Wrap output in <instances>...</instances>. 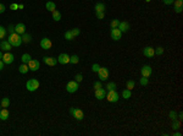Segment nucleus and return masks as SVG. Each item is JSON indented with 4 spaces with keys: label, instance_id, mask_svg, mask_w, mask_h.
<instances>
[{
    "label": "nucleus",
    "instance_id": "obj_1",
    "mask_svg": "<svg viewBox=\"0 0 183 136\" xmlns=\"http://www.w3.org/2000/svg\"><path fill=\"white\" fill-rule=\"evenodd\" d=\"M7 42L12 46V47H20L21 44H22V38H21V36H20L19 33H11L9 36V39H7Z\"/></svg>",
    "mask_w": 183,
    "mask_h": 136
},
{
    "label": "nucleus",
    "instance_id": "obj_2",
    "mask_svg": "<svg viewBox=\"0 0 183 136\" xmlns=\"http://www.w3.org/2000/svg\"><path fill=\"white\" fill-rule=\"evenodd\" d=\"M26 87H27V89H28L29 92H34V91L39 87V81H38L37 79H31V80L27 81Z\"/></svg>",
    "mask_w": 183,
    "mask_h": 136
},
{
    "label": "nucleus",
    "instance_id": "obj_3",
    "mask_svg": "<svg viewBox=\"0 0 183 136\" xmlns=\"http://www.w3.org/2000/svg\"><path fill=\"white\" fill-rule=\"evenodd\" d=\"M108 101L111 102V103H115L118 101V93L116 92V89H112V91H109L108 92Z\"/></svg>",
    "mask_w": 183,
    "mask_h": 136
},
{
    "label": "nucleus",
    "instance_id": "obj_4",
    "mask_svg": "<svg viewBox=\"0 0 183 136\" xmlns=\"http://www.w3.org/2000/svg\"><path fill=\"white\" fill-rule=\"evenodd\" d=\"M66 89H67V92H70V93L76 92V91L78 89V82H77V81H70L68 84L66 85Z\"/></svg>",
    "mask_w": 183,
    "mask_h": 136
},
{
    "label": "nucleus",
    "instance_id": "obj_5",
    "mask_svg": "<svg viewBox=\"0 0 183 136\" xmlns=\"http://www.w3.org/2000/svg\"><path fill=\"white\" fill-rule=\"evenodd\" d=\"M98 75H99V79H100V81L108 80L109 70L106 69V67H100V69H99V71H98Z\"/></svg>",
    "mask_w": 183,
    "mask_h": 136
},
{
    "label": "nucleus",
    "instance_id": "obj_6",
    "mask_svg": "<svg viewBox=\"0 0 183 136\" xmlns=\"http://www.w3.org/2000/svg\"><path fill=\"white\" fill-rule=\"evenodd\" d=\"M70 113L76 118V119H77V120H82V119H83V117H84V114H83V112H82L81 109L71 108L70 109Z\"/></svg>",
    "mask_w": 183,
    "mask_h": 136
},
{
    "label": "nucleus",
    "instance_id": "obj_7",
    "mask_svg": "<svg viewBox=\"0 0 183 136\" xmlns=\"http://www.w3.org/2000/svg\"><path fill=\"white\" fill-rule=\"evenodd\" d=\"M28 67L31 71H37L38 69H39V66H40V64H39V61L36 60V59H31V60L28 61Z\"/></svg>",
    "mask_w": 183,
    "mask_h": 136
},
{
    "label": "nucleus",
    "instance_id": "obj_8",
    "mask_svg": "<svg viewBox=\"0 0 183 136\" xmlns=\"http://www.w3.org/2000/svg\"><path fill=\"white\" fill-rule=\"evenodd\" d=\"M43 61L49 66H55L57 64V59L53 58V56H44V58H43Z\"/></svg>",
    "mask_w": 183,
    "mask_h": 136
},
{
    "label": "nucleus",
    "instance_id": "obj_9",
    "mask_svg": "<svg viewBox=\"0 0 183 136\" xmlns=\"http://www.w3.org/2000/svg\"><path fill=\"white\" fill-rule=\"evenodd\" d=\"M3 61H4V64H12L14 63V55L11 54V53H9V52H6L3 55Z\"/></svg>",
    "mask_w": 183,
    "mask_h": 136
},
{
    "label": "nucleus",
    "instance_id": "obj_10",
    "mask_svg": "<svg viewBox=\"0 0 183 136\" xmlns=\"http://www.w3.org/2000/svg\"><path fill=\"white\" fill-rule=\"evenodd\" d=\"M121 36H122V32L118 29L117 27L111 29V38H112L114 41H118V39H121Z\"/></svg>",
    "mask_w": 183,
    "mask_h": 136
},
{
    "label": "nucleus",
    "instance_id": "obj_11",
    "mask_svg": "<svg viewBox=\"0 0 183 136\" xmlns=\"http://www.w3.org/2000/svg\"><path fill=\"white\" fill-rule=\"evenodd\" d=\"M51 46H53V43L49 38H43L42 41H40V47H42L43 49H50Z\"/></svg>",
    "mask_w": 183,
    "mask_h": 136
},
{
    "label": "nucleus",
    "instance_id": "obj_12",
    "mask_svg": "<svg viewBox=\"0 0 183 136\" xmlns=\"http://www.w3.org/2000/svg\"><path fill=\"white\" fill-rule=\"evenodd\" d=\"M95 98L98 99H104L106 98V91L104 88H98L95 89Z\"/></svg>",
    "mask_w": 183,
    "mask_h": 136
},
{
    "label": "nucleus",
    "instance_id": "obj_13",
    "mask_svg": "<svg viewBox=\"0 0 183 136\" xmlns=\"http://www.w3.org/2000/svg\"><path fill=\"white\" fill-rule=\"evenodd\" d=\"M151 67L149 65H144L143 67H142V70H141V72H142V76H144V77H149V76L151 75Z\"/></svg>",
    "mask_w": 183,
    "mask_h": 136
},
{
    "label": "nucleus",
    "instance_id": "obj_14",
    "mask_svg": "<svg viewBox=\"0 0 183 136\" xmlns=\"http://www.w3.org/2000/svg\"><path fill=\"white\" fill-rule=\"evenodd\" d=\"M143 54L148 58H153L155 55V49L153 47H145L144 50H143Z\"/></svg>",
    "mask_w": 183,
    "mask_h": 136
},
{
    "label": "nucleus",
    "instance_id": "obj_15",
    "mask_svg": "<svg viewBox=\"0 0 183 136\" xmlns=\"http://www.w3.org/2000/svg\"><path fill=\"white\" fill-rule=\"evenodd\" d=\"M15 32L19 33V34H23V33H26V26H24V24L20 22V24L16 25V26H15Z\"/></svg>",
    "mask_w": 183,
    "mask_h": 136
},
{
    "label": "nucleus",
    "instance_id": "obj_16",
    "mask_svg": "<svg viewBox=\"0 0 183 136\" xmlns=\"http://www.w3.org/2000/svg\"><path fill=\"white\" fill-rule=\"evenodd\" d=\"M57 61H59L60 64H67V63H70V56L67 55V54H65V53H62V54L59 55Z\"/></svg>",
    "mask_w": 183,
    "mask_h": 136
},
{
    "label": "nucleus",
    "instance_id": "obj_17",
    "mask_svg": "<svg viewBox=\"0 0 183 136\" xmlns=\"http://www.w3.org/2000/svg\"><path fill=\"white\" fill-rule=\"evenodd\" d=\"M173 4H175V11H176L177 14L182 12V10H183V0H176V1H173Z\"/></svg>",
    "mask_w": 183,
    "mask_h": 136
},
{
    "label": "nucleus",
    "instance_id": "obj_18",
    "mask_svg": "<svg viewBox=\"0 0 183 136\" xmlns=\"http://www.w3.org/2000/svg\"><path fill=\"white\" fill-rule=\"evenodd\" d=\"M118 29L121 31V32H127L128 29H129V24L128 22H126V21H120V25H118Z\"/></svg>",
    "mask_w": 183,
    "mask_h": 136
},
{
    "label": "nucleus",
    "instance_id": "obj_19",
    "mask_svg": "<svg viewBox=\"0 0 183 136\" xmlns=\"http://www.w3.org/2000/svg\"><path fill=\"white\" fill-rule=\"evenodd\" d=\"M11 47H12V46H11L7 41H1V42H0V48H1L3 50H5V52H10Z\"/></svg>",
    "mask_w": 183,
    "mask_h": 136
},
{
    "label": "nucleus",
    "instance_id": "obj_20",
    "mask_svg": "<svg viewBox=\"0 0 183 136\" xmlns=\"http://www.w3.org/2000/svg\"><path fill=\"white\" fill-rule=\"evenodd\" d=\"M9 115H10V113L6 108L0 109V120H6L9 118Z\"/></svg>",
    "mask_w": 183,
    "mask_h": 136
},
{
    "label": "nucleus",
    "instance_id": "obj_21",
    "mask_svg": "<svg viewBox=\"0 0 183 136\" xmlns=\"http://www.w3.org/2000/svg\"><path fill=\"white\" fill-rule=\"evenodd\" d=\"M19 70H20V72H21V74H27V72L29 71V67H28V65H27V64H22V65H20Z\"/></svg>",
    "mask_w": 183,
    "mask_h": 136
},
{
    "label": "nucleus",
    "instance_id": "obj_22",
    "mask_svg": "<svg viewBox=\"0 0 183 136\" xmlns=\"http://www.w3.org/2000/svg\"><path fill=\"white\" fill-rule=\"evenodd\" d=\"M21 38H22V42H23V43H29L31 41H32V36H31V34H28V33H23Z\"/></svg>",
    "mask_w": 183,
    "mask_h": 136
},
{
    "label": "nucleus",
    "instance_id": "obj_23",
    "mask_svg": "<svg viewBox=\"0 0 183 136\" xmlns=\"http://www.w3.org/2000/svg\"><path fill=\"white\" fill-rule=\"evenodd\" d=\"M45 7H47V10H49V11H54V10H55V7H56V6H55V3H53V1H48L47 4H45Z\"/></svg>",
    "mask_w": 183,
    "mask_h": 136
},
{
    "label": "nucleus",
    "instance_id": "obj_24",
    "mask_svg": "<svg viewBox=\"0 0 183 136\" xmlns=\"http://www.w3.org/2000/svg\"><path fill=\"white\" fill-rule=\"evenodd\" d=\"M0 105H1V108H7L10 105V99L9 98H3L1 99V102H0Z\"/></svg>",
    "mask_w": 183,
    "mask_h": 136
},
{
    "label": "nucleus",
    "instance_id": "obj_25",
    "mask_svg": "<svg viewBox=\"0 0 183 136\" xmlns=\"http://www.w3.org/2000/svg\"><path fill=\"white\" fill-rule=\"evenodd\" d=\"M53 20H54V21H60L61 20V14L57 10H54V11H53Z\"/></svg>",
    "mask_w": 183,
    "mask_h": 136
},
{
    "label": "nucleus",
    "instance_id": "obj_26",
    "mask_svg": "<svg viewBox=\"0 0 183 136\" xmlns=\"http://www.w3.org/2000/svg\"><path fill=\"white\" fill-rule=\"evenodd\" d=\"M131 96H132V93H131V89H125L123 92H122V97L125 99H128V98H131Z\"/></svg>",
    "mask_w": 183,
    "mask_h": 136
},
{
    "label": "nucleus",
    "instance_id": "obj_27",
    "mask_svg": "<svg viewBox=\"0 0 183 136\" xmlns=\"http://www.w3.org/2000/svg\"><path fill=\"white\" fill-rule=\"evenodd\" d=\"M104 10H105V4H103V3L95 4V11H104Z\"/></svg>",
    "mask_w": 183,
    "mask_h": 136
},
{
    "label": "nucleus",
    "instance_id": "obj_28",
    "mask_svg": "<svg viewBox=\"0 0 183 136\" xmlns=\"http://www.w3.org/2000/svg\"><path fill=\"white\" fill-rule=\"evenodd\" d=\"M31 59H32V58H31V55H29V54H23V55H22V58H21V60H22V63H23V64H28V61L31 60Z\"/></svg>",
    "mask_w": 183,
    "mask_h": 136
},
{
    "label": "nucleus",
    "instance_id": "obj_29",
    "mask_svg": "<svg viewBox=\"0 0 183 136\" xmlns=\"http://www.w3.org/2000/svg\"><path fill=\"white\" fill-rule=\"evenodd\" d=\"M78 61H80V58H78L77 55L70 56V63L71 64H78Z\"/></svg>",
    "mask_w": 183,
    "mask_h": 136
},
{
    "label": "nucleus",
    "instance_id": "obj_30",
    "mask_svg": "<svg viewBox=\"0 0 183 136\" xmlns=\"http://www.w3.org/2000/svg\"><path fill=\"white\" fill-rule=\"evenodd\" d=\"M134 85L136 84H134V81L133 80H128L127 81V89H131L132 91V89L134 88Z\"/></svg>",
    "mask_w": 183,
    "mask_h": 136
},
{
    "label": "nucleus",
    "instance_id": "obj_31",
    "mask_svg": "<svg viewBox=\"0 0 183 136\" xmlns=\"http://www.w3.org/2000/svg\"><path fill=\"white\" fill-rule=\"evenodd\" d=\"M106 88H108V91L116 89V84H115V82H109V84L106 85Z\"/></svg>",
    "mask_w": 183,
    "mask_h": 136
},
{
    "label": "nucleus",
    "instance_id": "obj_32",
    "mask_svg": "<svg viewBox=\"0 0 183 136\" xmlns=\"http://www.w3.org/2000/svg\"><path fill=\"white\" fill-rule=\"evenodd\" d=\"M118 25H120V20L115 19V20H112V21H111L110 26H111V28H116V27H118Z\"/></svg>",
    "mask_w": 183,
    "mask_h": 136
},
{
    "label": "nucleus",
    "instance_id": "obj_33",
    "mask_svg": "<svg viewBox=\"0 0 183 136\" xmlns=\"http://www.w3.org/2000/svg\"><path fill=\"white\" fill-rule=\"evenodd\" d=\"M71 33H72L73 37H77V36L81 33V29L80 28H73V29H71Z\"/></svg>",
    "mask_w": 183,
    "mask_h": 136
},
{
    "label": "nucleus",
    "instance_id": "obj_34",
    "mask_svg": "<svg viewBox=\"0 0 183 136\" xmlns=\"http://www.w3.org/2000/svg\"><path fill=\"white\" fill-rule=\"evenodd\" d=\"M65 38L67 39V41H72L73 39V36H72V33H71V31H67V32L65 33Z\"/></svg>",
    "mask_w": 183,
    "mask_h": 136
},
{
    "label": "nucleus",
    "instance_id": "obj_35",
    "mask_svg": "<svg viewBox=\"0 0 183 136\" xmlns=\"http://www.w3.org/2000/svg\"><path fill=\"white\" fill-rule=\"evenodd\" d=\"M139 82H141L142 86H146V85L149 84V80H148V77H144V76H143V77L141 79V81H139Z\"/></svg>",
    "mask_w": 183,
    "mask_h": 136
},
{
    "label": "nucleus",
    "instance_id": "obj_36",
    "mask_svg": "<svg viewBox=\"0 0 183 136\" xmlns=\"http://www.w3.org/2000/svg\"><path fill=\"white\" fill-rule=\"evenodd\" d=\"M5 34H6V29L3 26H0V39H3L5 37Z\"/></svg>",
    "mask_w": 183,
    "mask_h": 136
},
{
    "label": "nucleus",
    "instance_id": "obj_37",
    "mask_svg": "<svg viewBox=\"0 0 183 136\" xmlns=\"http://www.w3.org/2000/svg\"><path fill=\"white\" fill-rule=\"evenodd\" d=\"M95 15H97L98 19H104V16H105L104 11H95Z\"/></svg>",
    "mask_w": 183,
    "mask_h": 136
},
{
    "label": "nucleus",
    "instance_id": "obj_38",
    "mask_svg": "<svg viewBox=\"0 0 183 136\" xmlns=\"http://www.w3.org/2000/svg\"><path fill=\"white\" fill-rule=\"evenodd\" d=\"M94 89H98V88H101V81H95L94 82Z\"/></svg>",
    "mask_w": 183,
    "mask_h": 136
},
{
    "label": "nucleus",
    "instance_id": "obj_39",
    "mask_svg": "<svg viewBox=\"0 0 183 136\" xmlns=\"http://www.w3.org/2000/svg\"><path fill=\"white\" fill-rule=\"evenodd\" d=\"M82 80H83V76H82V74H77V75L75 76V81H77L78 84H80Z\"/></svg>",
    "mask_w": 183,
    "mask_h": 136
},
{
    "label": "nucleus",
    "instance_id": "obj_40",
    "mask_svg": "<svg viewBox=\"0 0 183 136\" xmlns=\"http://www.w3.org/2000/svg\"><path fill=\"white\" fill-rule=\"evenodd\" d=\"M179 126H181V123H179V122H176V120H173V124H172V127H173L175 130H177V129H179Z\"/></svg>",
    "mask_w": 183,
    "mask_h": 136
},
{
    "label": "nucleus",
    "instance_id": "obj_41",
    "mask_svg": "<svg viewBox=\"0 0 183 136\" xmlns=\"http://www.w3.org/2000/svg\"><path fill=\"white\" fill-rule=\"evenodd\" d=\"M155 53L158 54V55H161L162 53H164V48H161V47H159V48H156V50H155Z\"/></svg>",
    "mask_w": 183,
    "mask_h": 136
},
{
    "label": "nucleus",
    "instance_id": "obj_42",
    "mask_svg": "<svg viewBox=\"0 0 183 136\" xmlns=\"http://www.w3.org/2000/svg\"><path fill=\"white\" fill-rule=\"evenodd\" d=\"M99 69H100V66H99L98 64H94V65L92 66V70H93L94 72H98V71H99Z\"/></svg>",
    "mask_w": 183,
    "mask_h": 136
},
{
    "label": "nucleus",
    "instance_id": "obj_43",
    "mask_svg": "<svg viewBox=\"0 0 183 136\" xmlns=\"http://www.w3.org/2000/svg\"><path fill=\"white\" fill-rule=\"evenodd\" d=\"M176 117H177V114H176V112H170V118L172 119V120H176Z\"/></svg>",
    "mask_w": 183,
    "mask_h": 136
},
{
    "label": "nucleus",
    "instance_id": "obj_44",
    "mask_svg": "<svg viewBox=\"0 0 183 136\" xmlns=\"http://www.w3.org/2000/svg\"><path fill=\"white\" fill-rule=\"evenodd\" d=\"M9 32H10V34H11V33H15V26L10 25L9 26Z\"/></svg>",
    "mask_w": 183,
    "mask_h": 136
},
{
    "label": "nucleus",
    "instance_id": "obj_45",
    "mask_svg": "<svg viewBox=\"0 0 183 136\" xmlns=\"http://www.w3.org/2000/svg\"><path fill=\"white\" fill-rule=\"evenodd\" d=\"M10 9H11V10H17V9H19V5H17V4H11V5H10Z\"/></svg>",
    "mask_w": 183,
    "mask_h": 136
},
{
    "label": "nucleus",
    "instance_id": "obj_46",
    "mask_svg": "<svg viewBox=\"0 0 183 136\" xmlns=\"http://www.w3.org/2000/svg\"><path fill=\"white\" fill-rule=\"evenodd\" d=\"M173 1L175 0H164V4L170 5V4H173Z\"/></svg>",
    "mask_w": 183,
    "mask_h": 136
},
{
    "label": "nucleus",
    "instance_id": "obj_47",
    "mask_svg": "<svg viewBox=\"0 0 183 136\" xmlns=\"http://www.w3.org/2000/svg\"><path fill=\"white\" fill-rule=\"evenodd\" d=\"M5 11V6H4V4H0V14H3Z\"/></svg>",
    "mask_w": 183,
    "mask_h": 136
},
{
    "label": "nucleus",
    "instance_id": "obj_48",
    "mask_svg": "<svg viewBox=\"0 0 183 136\" xmlns=\"http://www.w3.org/2000/svg\"><path fill=\"white\" fill-rule=\"evenodd\" d=\"M3 69H4V61L0 60V71L3 70Z\"/></svg>",
    "mask_w": 183,
    "mask_h": 136
},
{
    "label": "nucleus",
    "instance_id": "obj_49",
    "mask_svg": "<svg viewBox=\"0 0 183 136\" xmlns=\"http://www.w3.org/2000/svg\"><path fill=\"white\" fill-rule=\"evenodd\" d=\"M173 136H181V132H173Z\"/></svg>",
    "mask_w": 183,
    "mask_h": 136
},
{
    "label": "nucleus",
    "instance_id": "obj_50",
    "mask_svg": "<svg viewBox=\"0 0 183 136\" xmlns=\"http://www.w3.org/2000/svg\"><path fill=\"white\" fill-rule=\"evenodd\" d=\"M3 55H4V54H3V53L0 52V60H1V59H3Z\"/></svg>",
    "mask_w": 183,
    "mask_h": 136
},
{
    "label": "nucleus",
    "instance_id": "obj_51",
    "mask_svg": "<svg viewBox=\"0 0 183 136\" xmlns=\"http://www.w3.org/2000/svg\"><path fill=\"white\" fill-rule=\"evenodd\" d=\"M145 1H146V3H149V1H150V0H145Z\"/></svg>",
    "mask_w": 183,
    "mask_h": 136
},
{
    "label": "nucleus",
    "instance_id": "obj_52",
    "mask_svg": "<svg viewBox=\"0 0 183 136\" xmlns=\"http://www.w3.org/2000/svg\"><path fill=\"white\" fill-rule=\"evenodd\" d=\"M0 108H1V105H0Z\"/></svg>",
    "mask_w": 183,
    "mask_h": 136
}]
</instances>
